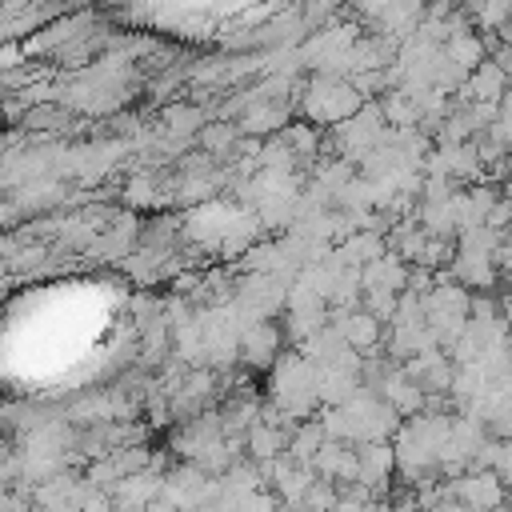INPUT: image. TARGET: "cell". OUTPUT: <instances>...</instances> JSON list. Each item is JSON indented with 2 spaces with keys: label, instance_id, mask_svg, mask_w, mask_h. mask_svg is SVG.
<instances>
[{
  "label": "cell",
  "instance_id": "1",
  "mask_svg": "<svg viewBox=\"0 0 512 512\" xmlns=\"http://www.w3.org/2000/svg\"><path fill=\"white\" fill-rule=\"evenodd\" d=\"M448 492H452L468 512H496V508L508 500V488H504L492 472H484V468H468V472L452 476V480H448Z\"/></svg>",
  "mask_w": 512,
  "mask_h": 512
},
{
  "label": "cell",
  "instance_id": "2",
  "mask_svg": "<svg viewBox=\"0 0 512 512\" xmlns=\"http://www.w3.org/2000/svg\"><path fill=\"white\" fill-rule=\"evenodd\" d=\"M392 468H396V452H392L388 444H364V448H360V472H356V484H364L372 496H384Z\"/></svg>",
  "mask_w": 512,
  "mask_h": 512
},
{
  "label": "cell",
  "instance_id": "3",
  "mask_svg": "<svg viewBox=\"0 0 512 512\" xmlns=\"http://www.w3.org/2000/svg\"><path fill=\"white\" fill-rule=\"evenodd\" d=\"M284 448V436L280 432H268V428H260V432H252V452L260 456V460H268V456H276Z\"/></svg>",
  "mask_w": 512,
  "mask_h": 512
}]
</instances>
